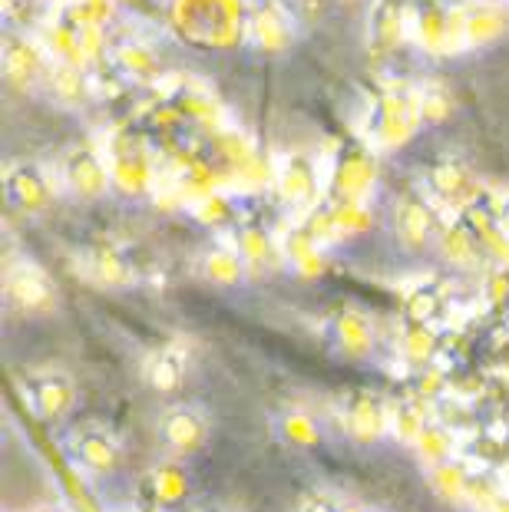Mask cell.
<instances>
[{
	"label": "cell",
	"mask_w": 509,
	"mask_h": 512,
	"mask_svg": "<svg viewBox=\"0 0 509 512\" xmlns=\"http://www.w3.org/2000/svg\"><path fill=\"white\" fill-rule=\"evenodd\" d=\"M73 450H77V460L83 470H90L96 476L113 473L119 466V446L106 430H83Z\"/></svg>",
	"instance_id": "obj_6"
},
{
	"label": "cell",
	"mask_w": 509,
	"mask_h": 512,
	"mask_svg": "<svg viewBox=\"0 0 509 512\" xmlns=\"http://www.w3.org/2000/svg\"><path fill=\"white\" fill-rule=\"evenodd\" d=\"M10 199H14L20 209H27V212H40V209H47V202H50V185L47 179L40 176L37 169H14L10 172Z\"/></svg>",
	"instance_id": "obj_11"
},
{
	"label": "cell",
	"mask_w": 509,
	"mask_h": 512,
	"mask_svg": "<svg viewBox=\"0 0 509 512\" xmlns=\"http://www.w3.org/2000/svg\"><path fill=\"white\" fill-rule=\"evenodd\" d=\"M460 182H463V176L453 166H447V169H437V176H433V185L443 192V195H450V192H457L460 189Z\"/></svg>",
	"instance_id": "obj_23"
},
{
	"label": "cell",
	"mask_w": 509,
	"mask_h": 512,
	"mask_svg": "<svg viewBox=\"0 0 509 512\" xmlns=\"http://www.w3.org/2000/svg\"><path fill=\"white\" fill-rule=\"evenodd\" d=\"M67 176H70V185L80 195H100L103 185H106V172H103L100 162H96V156H90V152H80V156L70 159Z\"/></svg>",
	"instance_id": "obj_17"
},
{
	"label": "cell",
	"mask_w": 509,
	"mask_h": 512,
	"mask_svg": "<svg viewBox=\"0 0 509 512\" xmlns=\"http://www.w3.org/2000/svg\"><path fill=\"white\" fill-rule=\"evenodd\" d=\"M186 380V361H182L179 351H159L149 357L146 364V384L156 390V394H176Z\"/></svg>",
	"instance_id": "obj_12"
},
{
	"label": "cell",
	"mask_w": 509,
	"mask_h": 512,
	"mask_svg": "<svg viewBox=\"0 0 509 512\" xmlns=\"http://www.w3.org/2000/svg\"><path fill=\"white\" fill-rule=\"evenodd\" d=\"M288 192L305 195L308 192V172H288Z\"/></svg>",
	"instance_id": "obj_25"
},
{
	"label": "cell",
	"mask_w": 509,
	"mask_h": 512,
	"mask_svg": "<svg viewBox=\"0 0 509 512\" xmlns=\"http://www.w3.org/2000/svg\"><path fill=\"white\" fill-rule=\"evenodd\" d=\"M430 232H433V219H430L427 205H420L417 199H407V202L397 205V238H400V245L410 248V252H420V248H427Z\"/></svg>",
	"instance_id": "obj_8"
},
{
	"label": "cell",
	"mask_w": 509,
	"mask_h": 512,
	"mask_svg": "<svg viewBox=\"0 0 509 512\" xmlns=\"http://www.w3.org/2000/svg\"><path fill=\"white\" fill-rule=\"evenodd\" d=\"M500 225H503V232L509 235V202L503 205V215H500Z\"/></svg>",
	"instance_id": "obj_26"
},
{
	"label": "cell",
	"mask_w": 509,
	"mask_h": 512,
	"mask_svg": "<svg viewBox=\"0 0 509 512\" xmlns=\"http://www.w3.org/2000/svg\"><path fill=\"white\" fill-rule=\"evenodd\" d=\"M391 420H394V437L404 443V446H417L420 440V433L427 430V407H424V400H404V403H397L394 413H391Z\"/></svg>",
	"instance_id": "obj_15"
},
{
	"label": "cell",
	"mask_w": 509,
	"mask_h": 512,
	"mask_svg": "<svg viewBox=\"0 0 509 512\" xmlns=\"http://www.w3.org/2000/svg\"><path fill=\"white\" fill-rule=\"evenodd\" d=\"M331 334H334V344L344 357L351 361H367L374 354V344H377V334H374V324L367 318L364 311L357 308H341L334 314L331 321Z\"/></svg>",
	"instance_id": "obj_3"
},
{
	"label": "cell",
	"mask_w": 509,
	"mask_h": 512,
	"mask_svg": "<svg viewBox=\"0 0 509 512\" xmlns=\"http://www.w3.org/2000/svg\"><path fill=\"white\" fill-rule=\"evenodd\" d=\"M159 433H162V443L176 456H196L205 450V443H209V423L192 407H172L162 413Z\"/></svg>",
	"instance_id": "obj_2"
},
{
	"label": "cell",
	"mask_w": 509,
	"mask_h": 512,
	"mask_svg": "<svg viewBox=\"0 0 509 512\" xmlns=\"http://www.w3.org/2000/svg\"><path fill=\"white\" fill-rule=\"evenodd\" d=\"M470 486H473V476L460 460H447L430 470V489L443 503H463V499L470 496Z\"/></svg>",
	"instance_id": "obj_10"
},
{
	"label": "cell",
	"mask_w": 509,
	"mask_h": 512,
	"mask_svg": "<svg viewBox=\"0 0 509 512\" xmlns=\"http://www.w3.org/2000/svg\"><path fill=\"white\" fill-rule=\"evenodd\" d=\"M7 301H10V308H14V311L30 314V318H47V314L57 311V304H60L53 281L43 275V271L30 268V265H20V268L10 271Z\"/></svg>",
	"instance_id": "obj_1"
},
{
	"label": "cell",
	"mask_w": 509,
	"mask_h": 512,
	"mask_svg": "<svg viewBox=\"0 0 509 512\" xmlns=\"http://www.w3.org/2000/svg\"><path fill=\"white\" fill-rule=\"evenodd\" d=\"M149 493L162 506V509H176L192 496V479L186 473V466L179 463H159L153 473H149Z\"/></svg>",
	"instance_id": "obj_7"
},
{
	"label": "cell",
	"mask_w": 509,
	"mask_h": 512,
	"mask_svg": "<svg viewBox=\"0 0 509 512\" xmlns=\"http://www.w3.org/2000/svg\"><path fill=\"white\" fill-rule=\"evenodd\" d=\"M37 512H63V509H57V506H43V509H37Z\"/></svg>",
	"instance_id": "obj_28"
},
{
	"label": "cell",
	"mask_w": 509,
	"mask_h": 512,
	"mask_svg": "<svg viewBox=\"0 0 509 512\" xmlns=\"http://www.w3.org/2000/svg\"><path fill=\"white\" fill-rule=\"evenodd\" d=\"M301 512H341V506L334 503L331 496H311L305 506H301Z\"/></svg>",
	"instance_id": "obj_24"
},
{
	"label": "cell",
	"mask_w": 509,
	"mask_h": 512,
	"mask_svg": "<svg viewBox=\"0 0 509 512\" xmlns=\"http://www.w3.org/2000/svg\"><path fill=\"white\" fill-rule=\"evenodd\" d=\"M288 258L305 281H318L324 275V258L308 235H291L288 238Z\"/></svg>",
	"instance_id": "obj_18"
},
{
	"label": "cell",
	"mask_w": 509,
	"mask_h": 512,
	"mask_svg": "<svg viewBox=\"0 0 509 512\" xmlns=\"http://www.w3.org/2000/svg\"><path fill=\"white\" fill-rule=\"evenodd\" d=\"M238 255L248 268H262L268 258H272V242H268L265 232H258V228H245L242 235H238Z\"/></svg>",
	"instance_id": "obj_20"
},
{
	"label": "cell",
	"mask_w": 509,
	"mask_h": 512,
	"mask_svg": "<svg viewBox=\"0 0 509 512\" xmlns=\"http://www.w3.org/2000/svg\"><path fill=\"white\" fill-rule=\"evenodd\" d=\"M400 357H404L410 367L433 364V357H437V334H433L430 324L407 321L404 334H400Z\"/></svg>",
	"instance_id": "obj_14"
},
{
	"label": "cell",
	"mask_w": 509,
	"mask_h": 512,
	"mask_svg": "<svg viewBox=\"0 0 509 512\" xmlns=\"http://www.w3.org/2000/svg\"><path fill=\"white\" fill-rule=\"evenodd\" d=\"M278 433H281V440L291 446V450H318V446L324 443L321 423L314 420L308 410H301V407L281 413Z\"/></svg>",
	"instance_id": "obj_9"
},
{
	"label": "cell",
	"mask_w": 509,
	"mask_h": 512,
	"mask_svg": "<svg viewBox=\"0 0 509 512\" xmlns=\"http://www.w3.org/2000/svg\"><path fill=\"white\" fill-rule=\"evenodd\" d=\"M493 512H509V499H500V506H496Z\"/></svg>",
	"instance_id": "obj_27"
},
{
	"label": "cell",
	"mask_w": 509,
	"mask_h": 512,
	"mask_svg": "<svg viewBox=\"0 0 509 512\" xmlns=\"http://www.w3.org/2000/svg\"><path fill=\"white\" fill-rule=\"evenodd\" d=\"M344 423H348V437L357 446H374L384 437L387 430V413L384 403L374 394H354L348 400V413H344Z\"/></svg>",
	"instance_id": "obj_4"
},
{
	"label": "cell",
	"mask_w": 509,
	"mask_h": 512,
	"mask_svg": "<svg viewBox=\"0 0 509 512\" xmlns=\"http://www.w3.org/2000/svg\"><path fill=\"white\" fill-rule=\"evenodd\" d=\"M443 255H447V261H453L457 268H470L476 261L473 238L463 232V228H457V232H447V235H443Z\"/></svg>",
	"instance_id": "obj_22"
},
{
	"label": "cell",
	"mask_w": 509,
	"mask_h": 512,
	"mask_svg": "<svg viewBox=\"0 0 509 512\" xmlns=\"http://www.w3.org/2000/svg\"><path fill=\"white\" fill-rule=\"evenodd\" d=\"M245 261L238 252H229V248H212L209 255L202 261V275L205 281H212V285L219 288H235L245 281Z\"/></svg>",
	"instance_id": "obj_13"
},
{
	"label": "cell",
	"mask_w": 509,
	"mask_h": 512,
	"mask_svg": "<svg viewBox=\"0 0 509 512\" xmlns=\"http://www.w3.org/2000/svg\"><path fill=\"white\" fill-rule=\"evenodd\" d=\"M357 512H384V509H357Z\"/></svg>",
	"instance_id": "obj_29"
},
{
	"label": "cell",
	"mask_w": 509,
	"mask_h": 512,
	"mask_svg": "<svg viewBox=\"0 0 509 512\" xmlns=\"http://www.w3.org/2000/svg\"><path fill=\"white\" fill-rule=\"evenodd\" d=\"M443 308V298L437 288H417L407 298V321L414 324H430L437 318V311Z\"/></svg>",
	"instance_id": "obj_21"
},
{
	"label": "cell",
	"mask_w": 509,
	"mask_h": 512,
	"mask_svg": "<svg viewBox=\"0 0 509 512\" xmlns=\"http://www.w3.org/2000/svg\"><path fill=\"white\" fill-rule=\"evenodd\" d=\"M414 450L427 463V470H433V466L453 460V433L447 427H440V423H427V430L420 433Z\"/></svg>",
	"instance_id": "obj_16"
},
{
	"label": "cell",
	"mask_w": 509,
	"mask_h": 512,
	"mask_svg": "<svg viewBox=\"0 0 509 512\" xmlns=\"http://www.w3.org/2000/svg\"><path fill=\"white\" fill-rule=\"evenodd\" d=\"M93 275L96 281H103V285L110 288H126L129 281H133V268H129V261L113 252V248H100V252L93 255Z\"/></svg>",
	"instance_id": "obj_19"
},
{
	"label": "cell",
	"mask_w": 509,
	"mask_h": 512,
	"mask_svg": "<svg viewBox=\"0 0 509 512\" xmlns=\"http://www.w3.org/2000/svg\"><path fill=\"white\" fill-rule=\"evenodd\" d=\"M73 403H77V384H73V377L53 370V374H43L34 380V410L40 420L67 417Z\"/></svg>",
	"instance_id": "obj_5"
}]
</instances>
